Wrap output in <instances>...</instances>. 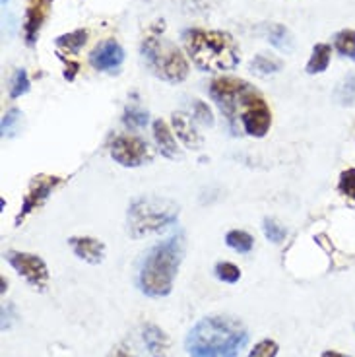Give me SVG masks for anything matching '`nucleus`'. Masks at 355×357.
Segmentation results:
<instances>
[{
	"instance_id": "f257e3e1",
	"label": "nucleus",
	"mask_w": 355,
	"mask_h": 357,
	"mask_svg": "<svg viewBox=\"0 0 355 357\" xmlns=\"http://www.w3.org/2000/svg\"><path fill=\"white\" fill-rule=\"evenodd\" d=\"M210 97L235 133L241 131L254 138H262L270 131L272 113L260 92L241 78H218L210 84Z\"/></svg>"
},
{
	"instance_id": "f03ea898",
	"label": "nucleus",
	"mask_w": 355,
	"mask_h": 357,
	"mask_svg": "<svg viewBox=\"0 0 355 357\" xmlns=\"http://www.w3.org/2000/svg\"><path fill=\"white\" fill-rule=\"evenodd\" d=\"M249 342V332L233 316H206L186 336L189 357H237Z\"/></svg>"
},
{
	"instance_id": "7ed1b4c3",
	"label": "nucleus",
	"mask_w": 355,
	"mask_h": 357,
	"mask_svg": "<svg viewBox=\"0 0 355 357\" xmlns=\"http://www.w3.org/2000/svg\"><path fill=\"white\" fill-rule=\"evenodd\" d=\"M184 256V235L173 233L165 241L157 243L144 256L138 284L146 296L165 297L171 293L173 282Z\"/></svg>"
},
{
	"instance_id": "20e7f679",
	"label": "nucleus",
	"mask_w": 355,
	"mask_h": 357,
	"mask_svg": "<svg viewBox=\"0 0 355 357\" xmlns=\"http://www.w3.org/2000/svg\"><path fill=\"white\" fill-rule=\"evenodd\" d=\"M184 49L193 62L206 72L233 70L241 61V51L227 31H184Z\"/></svg>"
},
{
	"instance_id": "39448f33",
	"label": "nucleus",
	"mask_w": 355,
	"mask_h": 357,
	"mask_svg": "<svg viewBox=\"0 0 355 357\" xmlns=\"http://www.w3.org/2000/svg\"><path fill=\"white\" fill-rule=\"evenodd\" d=\"M179 204L162 196H138L128 206L126 225L132 239H142L157 233L177 222Z\"/></svg>"
},
{
	"instance_id": "423d86ee",
	"label": "nucleus",
	"mask_w": 355,
	"mask_h": 357,
	"mask_svg": "<svg viewBox=\"0 0 355 357\" xmlns=\"http://www.w3.org/2000/svg\"><path fill=\"white\" fill-rule=\"evenodd\" d=\"M142 57L148 68L163 82L179 84L189 76V62L175 43L157 35H148L142 41Z\"/></svg>"
},
{
	"instance_id": "0eeeda50",
	"label": "nucleus",
	"mask_w": 355,
	"mask_h": 357,
	"mask_svg": "<svg viewBox=\"0 0 355 357\" xmlns=\"http://www.w3.org/2000/svg\"><path fill=\"white\" fill-rule=\"evenodd\" d=\"M111 157L122 167H140L152 162L150 146L136 136H119L111 144Z\"/></svg>"
},
{
	"instance_id": "6e6552de",
	"label": "nucleus",
	"mask_w": 355,
	"mask_h": 357,
	"mask_svg": "<svg viewBox=\"0 0 355 357\" xmlns=\"http://www.w3.org/2000/svg\"><path fill=\"white\" fill-rule=\"evenodd\" d=\"M6 260L10 262V266L21 276L26 278V282L33 287L47 286L49 282V270L47 264L43 262V258L37 255H30V253H16V251H8L6 253Z\"/></svg>"
},
{
	"instance_id": "1a4fd4ad",
	"label": "nucleus",
	"mask_w": 355,
	"mask_h": 357,
	"mask_svg": "<svg viewBox=\"0 0 355 357\" xmlns=\"http://www.w3.org/2000/svg\"><path fill=\"white\" fill-rule=\"evenodd\" d=\"M59 184H61V177H52V175H37V177H33L30 189H28V193L23 196L20 214L16 215V225H20V222H23L33 210H37Z\"/></svg>"
},
{
	"instance_id": "9d476101",
	"label": "nucleus",
	"mask_w": 355,
	"mask_h": 357,
	"mask_svg": "<svg viewBox=\"0 0 355 357\" xmlns=\"http://www.w3.org/2000/svg\"><path fill=\"white\" fill-rule=\"evenodd\" d=\"M122 61H124V51L115 39H105L90 52V64L99 72L117 70Z\"/></svg>"
},
{
	"instance_id": "9b49d317",
	"label": "nucleus",
	"mask_w": 355,
	"mask_h": 357,
	"mask_svg": "<svg viewBox=\"0 0 355 357\" xmlns=\"http://www.w3.org/2000/svg\"><path fill=\"white\" fill-rule=\"evenodd\" d=\"M52 0H31L28 12H26V21H23V35L28 45H33L37 35H39L43 21L47 20V14L51 10Z\"/></svg>"
},
{
	"instance_id": "f8f14e48",
	"label": "nucleus",
	"mask_w": 355,
	"mask_h": 357,
	"mask_svg": "<svg viewBox=\"0 0 355 357\" xmlns=\"http://www.w3.org/2000/svg\"><path fill=\"white\" fill-rule=\"evenodd\" d=\"M74 255L90 262V264H99L105 256V245H103L99 239H93V237H70L68 239Z\"/></svg>"
},
{
	"instance_id": "ddd939ff",
	"label": "nucleus",
	"mask_w": 355,
	"mask_h": 357,
	"mask_svg": "<svg viewBox=\"0 0 355 357\" xmlns=\"http://www.w3.org/2000/svg\"><path fill=\"white\" fill-rule=\"evenodd\" d=\"M193 121L194 119H191L184 113H173V128H175L177 136L181 138V142L191 150H198L202 146V136L194 128Z\"/></svg>"
},
{
	"instance_id": "4468645a",
	"label": "nucleus",
	"mask_w": 355,
	"mask_h": 357,
	"mask_svg": "<svg viewBox=\"0 0 355 357\" xmlns=\"http://www.w3.org/2000/svg\"><path fill=\"white\" fill-rule=\"evenodd\" d=\"M144 344L152 357H169V338L162 328L155 325H148L144 328Z\"/></svg>"
},
{
	"instance_id": "2eb2a0df",
	"label": "nucleus",
	"mask_w": 355,
	"mask_h": 357,
	"mask_svg": "<svg viewBox=\"0 0 355 357\" xmlns=\"http://www.w3.org/2000/svg\"><path fill=\"white\" fill-rule=\"evenodd\" d=\"M153 138H155V144H157L162 155L169 157V160L177 157V140L169 131V126L163 123L162 119L153 121Z\"/></svg>"
},
{
	"instance_id": "dca6fc26",
	"label": "nucleus",
	"mask_w": 355,
	"mask_h": 357,
	"mask_svg": "<svg viewBox=\"0 0 355 357\" xmlns=\"http://www.w3.org/2000/svg\"><path fill=\"white\" fill-rule=\"evenodd\" d=\"M330 57H332V47L326 43H316L311 52V59L307 62V72L309 74H323L330 64Z\"/></svg>"
},
{
	"instance_id": "f3484780",
	"label": "nucleus",
	"mask_w": 355,
	"mask_h": 357,
	"mask_svg": "<svg viewBox=\"0 0 355 357\" xmlns=\"http://www.w3.org/2000/svg\"><path fill=\"white\" fill-rule=\"evenodd\" d=\"M268 41L272 43L278 51H294V35L282 23H272L268 28Z\"/></svg>"
},
{
	"instance_id": "a211bd4d",
	"label": "nucleus",
	"mask_w": 355,
	"mask_h": 357,
	"mask_svg": "<svg viewBox=\"0 0 355 357\" xmlns=\"http://www.w3.org/2000/svg\"><path fill=\"white\" fill-rule=\"evenodd\" d=\"M88 43V31L86 30H76L72 33H66V35H61L57 39V47L61 51L68 52V55H78L80 49Z\"/></svg>"
},
{
	"instance_id": "6ab92c4d",
	"label": "nucleus",
	"mask_w": 355,
	"mask_h": 357,
	"mask_svg": "<svg viewBox=\"0 0 355 357\" xmlns=\"http://www.w3.org/2000/svg\"><path fill=\"white\" fill-rule=\"evenodd\" d=\"M282 66H284V62L280 61V59H276L272 55H256L253 61H251V70L254 74H258V76H270V74H276V72L282 70Z\"/></svg>"
},
{
	"instance_id": "aec40b11",
	"label": "nucleus",
	"mask_w": 355,
	"mask_h": 357,
	"mask_svg": "<svg viewBox=\"0 0 355 357\" xmlns=\"http://www.w3.org/2000/svg\"><path fill=\"white\" fill-rule=\"evenodd\" d=\"M334 49L342 57L355 61V30H342L334 35Z\"/></svg>"
},
{
	"instance_id": "412c9836",
	"label": "nucleus",
	"mask_w": 355,
	"mask_h": 357,
	"mask_svg": "<svg viewBox=\"0 0 355 357\" xmlns=\"http://www.w3.org/2000/svg\"><path fill=\"white\" fill-rule=\"evenodd\" d=\"M225 243L227 247H231L237 253H249L254 245L253 235H249L247 231H241V229H233L229 233L225 235Z\"/></svg>"
},
{
	"instance_id": "4be33fe9",
	"label": "nucleus",
	"mask_w": 355,
	"mask_h": 357,
	"mask_svg": "<svg viewBox=\"0 0 355 357\" xmlns=\"http://www.w3.org/2000/svg\"><path fill=\"white\" fill-rule=\"evenodd\" d=\"M334 97L340 105H354L355 103V74L345 76L336 88Z\"/></svg>"
},
{
	"instance_id": "5701e85b",
	"label": "nucleus",
	"mask_w": 355,
	"mask_h": 357,
	"mask_svg": "<svg viewBox=\"0 0 355 357\" xmlns=\"http://www.w3.org/2000/svg\"><path fill=\"white\" fill-rule=\"evenodd\" d=\"M30 90V78H28V72L20 68V70L14 72V78H12L10 84V97L16 99V97H21L23 93H28Z\"/></svg>"
},
{
	"instance_id": "b1692460",
	"label": "nucleus",
	"mask_w": 355,
	"mask_h": 357,
	"mask_svg": "<svg viewBox=\"0 0 355 357\" xmlns=\"http://www.w3.org/2000/svg\"><path fill=\"white\" fill-rule=\"evenodd\" d=\"M264 235H266V239L268 241H272V243H282L285 239V235H287V231H285L284 225H280L276 220H272V218H266L264 220Z\"/></svg>"
},
{
	"instance_id": "393cba45",
	"label": "nucleus",
	"mask_w": 355,
	"mask_h": 357,
	"mask_svg": "<svg viewBox=\"0 0 355 357\" xmlns=\"http://www.w3.org/2000/svg\"><path fill=\"white\" fill-rule=\"evenodd\" d=\"M150 121V117H148V113L140 111V109H136V107H128L126 111H124V117H122V123L126 124L128 128H142L146 126Z\"/></svg>"
},
{
	"instance_id": "a878e982",
	"label": "nucleus",
	"mask_w": 355,
	"mask_h": 357,
	"mask_svg": "<svg viewBox=\"0 0 355 357\" xmlns=\"http://www.w3.org/2000/svg\"><path fill=\"white\" fill-rule=\"evenodd\" d=\"M215 276L222 282H225V284H235L241 278V270L235 264H231V262H220V264L215 266Z\"/></svg>"
},
{
	"instance_id": "bb28decb",
	"label": "nucleus",
	"mask_w": 355,
	"mask_h": 357,
	"mask_svg": "<svg viewBox=\"0 0 355 357\" xmlns=\"http://www.w3.org/2000/svg\"><path fill=\"white\" fill-rule=\"evenodd\" d=\"M340 193L347 196V198H354L355 200V169H347L340 175V184H338Z\"/></svg>"
},
{
	"instance_id": "cd10ccee",
	"label": "nucleus",
	"mask_w": 355,
	"mask_h": 357,
	"mask_svg": "<svg viewBox=\"0 0 355 357\" xmlns=\"http://www.w3.org/2000/svg\"><path fill=\"white\" fill-rule=\"evenodd\" d=\"M193 119L194 121H198V123L206 124V126H212L213 124L212 111H210V107H208L204 102H194Z\"/></svg>"
},
{
	"instance_id": "c85d7f7f",
	"label": "nucleus",
	"mask_w": 355,
	"mask_h": 357,
	"mask_svg": "<svg viewBox=\"0 0 355 357\" xmlns=\"http://www.w3.org/2000/svg\"><path fill=\"white\" fill-rule=\"evenodd\" d=\"M278 356V344L274 340H262L258 342L254 349L249 354V357H276Z\"/></svg>"
},
{
	"instance_id": "c756f323",
	"label": "nucleus",
	"mask_w": 355,
	"mask_h": 357,
	"mask_svg": "<svg viewBox=\"0 0 355 357\" xmlns=\"http://www.w3.org/2000/svg\"><path fill=\"white\" fill-rule=\"evenodd\" d=\"M18 121H20V111H18V109H10V111L2 117V134H4V136H6V134H12V131H14V126H16Z\"/></svg>"
},
{
	"instance_id": "7c9ffc66",
	"label": "nucleus",
	"mask_w": 355,
	"mask_h": 357,
	"mask_svg": "<svg viewBox=\"0 0 355 357\" xmlns=\"http://www.w3.org/2000/svg\"><path fill=\"white\" fill-rule=\"evenodd\" d=\"M62 61L66 62V72H64V76H66L68 80H74V76H76V72H78V68H80V64H78V62L66 61L64 57H62Z\"/></svg>"
},
{
	"instance_id": "2f4dec72",
	"label": "nucleus",
	"mask_w": 355,
	"mask_h": 357,
	"mask_svg": "<svg viewBox=\"0 0 355 357\" xmlns=\"http://www.w3.org/2000/svg\"><path fill=\"white\" fill-rule=\"evenodd\" d=\"M113 357H134V356H131V354H128L126 349H122V347H119V349H117V351L113 354Z\"/></svg>"
},
{
	"instance_id": "473e14b6",
	"label": "nucleus",
	"mask_w": 355,
	"mask_h": 357,
	"mask_svg": "<svg viewBox=\"0 0 355 357\" xmlns=\"http://www.w3.org/2000/svg\"><path fill=\"white\" fill-rule=\"evenodd\" d=\"M323 357H349V356H344V354H338V351H325Z\"/></svg>"
}]
</instances>
